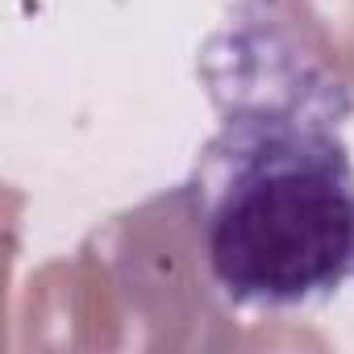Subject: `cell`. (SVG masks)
Masks as SVG:
<instances>
[{"label": "cell", "instance_id": "obj_1", "mask_svg": "<svg viewBox=\"0 0 354 354\" xmlns=\"http://www.w3.org/2000/svg\"><path fill=\"white\" fill-rule=\"evenodd\" d=\"M201 75L217 133L180 188L213 288L234 308H317L354 275V88L333 75L288 0H242Z\"/></svg>", "mask_w": 354, "mask_h": 354}]
</instances>
